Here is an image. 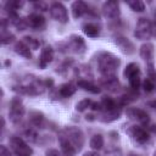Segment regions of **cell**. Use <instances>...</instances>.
I'll list each match as a JSON object with an SVG mask.
<instances>
[{"mask_svg": "<svg viewBox=\"0 0 156 156\" xmlns=\"http://www.w3.org/2000/svg\"><path fill=\"white\" fill-rule=\"evenodd\" d=\"M152 34V24L149 20L146 18H140L138 21V24H136V28H135V37L138 39H141V40H145V39H149Z\"/></svg>", "mask_w": 156, "mask_h": 156, "instance_id": "obj_1", "label": "cell"}, {"mask_svg": "<svg viewBox=\"0 0 156 156\" xmlns=\"http://www.w3.org/2000/svg\"><path fill=\"white\" fill-rule=\"evenodd\" d=\"M119 61L118 58H116L115 56L112 55H108V57H104L100 60V71L106 74V76H110V74H113L117 66H118Z\"/></svg>", "mask_w": 156, "mask_h": 156, "instance_id": "obj_2", "label": "cell"}, {"mask_svg": "<svg viewBox=\"0 0 156 156\" xmlns=\"http://www.w3.org/2000/svg\"><path fill=\"white\" fill-rule=\"evenodd\" d=\"M11 145H12L13 151L18 156H30L33 152L32 147L28 144H26L21 138H17V136H13L11 139Z\"/></svg>", "mask_w": 156, "mask_h": 156, "instance_id": "obj_3", "label": "cell"}, {"mask_svg": "<svg viewBox=\"0 0 156 156\" xmlns=\"http://www.w3.org/2000/svg\"><path fill=\"white\" fill-rule=\"evenodd\" d=\"M50 13H51V16H52L56 21H58V22H61V23H66V22L68 21L67 10H66V7H65L62 4H60V2H55V4L51 5V7H50Z\"/></svg>", "mask_w": 156, "mask_h": 156, "instance_id": "obj_4", "label": "cell"}, {"mask_svg": "<svg viewBox=\"0 0 156 156\" xmlns=\"http://www.w3.org/2000/svg\"><path fill=\"white\" fill-rule=\"evenodd\" d=\"M23 112H24V108L22 106V101L20 100V98H15L12 99L11 101V108H10V118L12 122H17L21 119V117L23 116Z\"/></svg>", "mask_w": 156, "mask_h": 156, "instance_id": "obj_5", "label": "cell"}, {"mask_svg": "<svg viewBox=\"0 0 156 156\" xmlns=\"http://www.w3.org/2000/svg\"><path fill=\"white\" fill-rule=\"evenodd\" d=\"M102 13L104 16L108 18H115L119 15V7L116 1H107L102 6Z\"/></svg>", "mask_w": 156, "mask_h": 156, "instance_id": "obj_6", "label": "cell"}, {"mask_svg": "<svg viewBox=\"0 0 156 156\" xmlns=\"http://www.w3.org/2000/svg\"><path fill=\"white\" fill-rule=\"evenodd\" d=\"M52 57H54V51L50 46L48 48H44V50L41 51L40 54V57H39V66L41 68H44L49 62L52 61Z\"/></svg>", "mask_w": 156, "mask_h": 156, "instance_id": "obj_7", "label": "cell"}, {"mask_svg": "<svg viewBox=\"0 0 156 156\" xmlns=\"http://www.w3.org/2000/svg\"><path fill=\"white\" fill-rule=\"evenodd\" d=\"M87 10H88V6L83 1H74L72 4V15L74 18L80 17Z\"/></svg>", "mask_w": 156, "mask_h": 156, "instance_id": "obj_8", "label": "cell"}, {"mask_svg": "<svg viewBox=\"0 0 156 156\" xmlns=\"http://www.w3.org/2000/svg\"><path fill=\"white\" fill-rule=\"evenodd\" d=\"M116 44L121 48V50L123 52H127V54H132L134 51V45L127 39V38H117L116 40Z\"/></svg>", "mask_w": 156, "mask_h": 156, "instance_id": "obj_9", "label": "cell"}, {"mask_svg": "<svg viewBox=\"0 0 156 156\" xmlns=\"http://www.w3.org/2000/svg\"><path fill=\"white\" fill-rule=\"evenodd\" d=\"M152 55H154V45L150 44V43L143 44L141 48H140V56H141L144 60L149 61V60H151Z\"/></svg>", "mask_w": 156, "mask_h": 156, "instance_id": "obj_10", "label": "cell"}, {"mask_svg": "<svg viewBox=\"0 0 156 156\" xmlns=\"http://www.w3.org/2000/svg\"><path fill=\"white\" fill-rule=\"evenodd\" d=\"M15 51H16L18 55H21V56H23V57H26V58H30V57H32V54H30L29 48H28L23 41H18V43L15 45Z\"/></svg>", "mask_w": 156, "mask_h": 156, "instance_id": "obj_11", "label": "cell"}, {"mask_svg": "<svg viewBox=\"0 0 156 156\" xmlns=\"http://www.w3.org/2000/svg\"><path fill=\"white\" fill-rule=\"evenodd\" d=\"M28 23H29L33 28H40L41 26H44L45 20H44V17H43L41 15L34 13V15H30V16L28 17Z\"/></svg>", "mask_w": 156, "mask_h": 156, "instance_id": "obj_12", "label": "cell"}, {"mask_svg": "<svg viewBox=\"0 0 156 156\" xmlns=\"http://www.w3.org/2000/svg\"><path fill=\"white\" fill-rule=\"evenodd\" d=\"M132 135H133V138H134L136 141H139V143H145V141L149 139L147 133H146L144 129H141V128H134L133 132H132Z\"/></svg>", "mask_w": 156, "mask_h": 156, "instance_id": "obj_13", "label": "cell"}, {"mask_svg": "<svg viewBox=\"0 0 156 156\" xmlns=\"http://www.w3.org/2000/svg\"><path fill=\"white\" fill-rule=\"evenodd\" d=\"M78 87L84 89V90H88V91H90L93 94H98L100 91V89L96 85H94V84H91L89 82H85V80H78Z\"/></svg>", "mask_w": 156, "mask_h": 156, "instance_id": "obj_14", "label": "cell"}, {"mask_svg": "<svg viewBox=\"0 0 156 156\" xmlns=\"http://www.w3.org/2000/svg\"><path fill=\"white\" fill-rule=\"evenodd\" d=\"M139 74V67L136 63H129L127 65L126 69H124V76L127 78H132L134 76H138Z\"/></svg>", "mask_w": 156, "mask_h": 156, "instance_id": "obj_15", "label": "cell"}, {"mask_svg": "<svg viewBox=\"0 0 156 156\" xmlns=\"http://www.w3.org/2000/svg\"><path fill=\"white\" fill-rule=\"evenodd\" d=\"M74 93H76V88L72 84H63L60 88V94L62 96H65V98H68V96L73 95Z\"/></svg>", "mask_w": 156, "mask_h": 156, "instance_id": "obj_16", "label": "cell"}, {"mask_svg": "<svg viewBox=\"0 0 156 156\" xmlns=\"http://www.w3.org/2000/svg\"><path fill=\"white\" fill-rule=\"evenodd\" d=\"M102 145H104V138L100 134H96V135H94L90 139V146H91V149L99 150V149L102 147Z\"/></svg>", "mask_w": 156, "mask_h": 156, "instance_id": "obj_17", "label": "cell"}, {"mask_svg": "<svg viewBox=\"0 0 156 156\" xmlns=\"http://www.w3.org/2000/svg\"><path fill=\"white\" fill-rule=\"evenodd\" d=\"M127 4H128V5H129V7H130L133 11H135V12H143V11L145 10V5H144V2H143V1H140V0L128 1Z\"/></svg>", "mask_w": 156, "mask_h": 156, "instance_id": "obj_18", "label": "cell"}, {"mask_svg": "<svg viewBox=\"0 0 156 156\" xmlns=\"http://www.w3.org/2000/svg\"><path fill=\"white\" fill-rule=\"evenodd\" d=\"M83 30H84V33H85L88 37H90V38H95V37H98V34H99V29H98V27L94 26V24H87V26H84Z\"/></svg>", "mask_w": 156, "mask_h": 156, "instance_id": "obj_19", "label": "cell"}, {"mask_svg": "<svg viewBox=\"0 0 156 156\" xmlns=\"http://www.w3.org/2000/svg\"><path fill=\"white\" fill-rule=\"evenodd\" d=\"M61 147H62V150H63V152L66 155H73L74 154V147L72 146V144H71V141L68 139L61 140Z\"/></svg>", "mask_w": 156, "mask_h": 156, "instance_id": "obj_20", "label": "cell"}, {"mask_svg": "<svg viewBox=\"0 0 156 156\" xmlns=\"http://www.w3.org/2000/svg\"><path fill=\"white\" fill-rule=\"evenodd\" d=\"M23 39H24V41H23V43H24L29 49H33V50L38 49L39 43H38V40H37V39H34V38H32V37H24Z\"/></svg>", "mask_w": 156, "mask_h": 156, "instance_id": "obj_21", "label": "cell"}, {"mask_svg": "<svg viewBox=\"0 0 156 156\" xmlns=\"http://www.w3.org/2000/svg\"><path fill=\"white\" fill-rule=\"evenodd\" d=\"M91 100L90 99H84V100H82V101H79L78 104H77V106H76V110L77 111H84L85 108H88V107H90L91 106Z\"/></svg>", "mask_w": 156, "mask_h": 156, "instance_id": "obj_22", "label": "cell"}, {"mask_svg": "<svg viewBox=\"0 0 156 156\" xmlns=\"http://www.w3.org/2000/svg\"><path fill=\"white\" fill-rule=\"evenodd\" d=\"M101 105H102V107H105L108 111H113V108H115V101L111 98H104Z\"/></svg>", "mask_w": 156, "mask_h": 156, "instance_id": "obj_23", "label": "cell"}, {"mask_svg": "<svg viewBox=\"0 0 156 156\" xmlns=\"http://www.w3.org/2000/svg\"><path fill=\"white\" fill-rule=\"evenodd\" d=\"M135 117H136L140 122H144V123L149 121V116H147V113L144 112V111H140V110H136V111H135Z\"/></svg>", "mask_w": 156, "mask_h": 156, "instance_id": "obj_24", "label": "cell"}, {"mask_svg": "<svg viewBox=\"0 0 156 156\" xmlns=\"http://www.w3.org/2000/svg\"><path fill=\"white\" fill-rule=\"evenodd\" d=\"M129 82H130V85L133 89H138L139 85H140V78H139V74L138 76H134L132 78H129Z\"/></svg>", "mask_w": 156, "mask_h": 156, "instance_id": "obj_25", "label": "cell"}, {"mask_svg": "<svg viewBox=\"0 0 156 156\" xmlns=\"http://www.w3.org/2000/svg\"><path fill=\"white\" fill-rule=\"evenodd\" d=\"M143 88L145 91H151L154 89V83L151 79H145L144 83H143Z\"/></svg>", "mask_w": 156, "mask_h": 156, "instance_id": "obj_26", "label": "cell"}, {"mask_svg": "<svg viewBox=\"0 0 156 156\" xmlns=\"http://www.w3.org/2000/svg\"><path fill=\"white\" fill-rule=\"evenodd\" d=\"M147 73H149V78H150V79H156V72L154 71L152 63L149 65V67H147Z\"/></svg>", "mask_w": 156, "mask_h": 156, "instance_id": "obj_27", "label": "cell"}, {"mask_svg": "<svg viewBox=\"0 0 156 156\" xmlns=\"http://www.w3.org/2000/svg\"><path fill=\"white\" fill-rule=\"evenodd\" d=\"M46 156H58V151L55 149H49L46 151Z\"/></svg>", "mask_w": 156, "mask_h": 156, "instance_id": "obj_28", "label": "cell"}, {"mask_svg": "<svg viewBox=\"0 0 156 156\" xmlns=\"http://www.w3.org/2000/svg\"><path fill=\"white\" fill-rule=\"evenodd\" d=\"M0 150H1V156H11V155H10V151H9L7 149H6V146L1 145Z\"/></svg>", "mask_w": 156, "mask_h": 156, "instance_id": "obj_29", "label": "cell"}, {"mask_svg": "<svg viewBox=\"0 0 156 156\" xmlns=\"http://www.w3.org/2000/svg\"><path fill=\"white\" fill-rule=\"evenodd\" d=\"M35 6L37 7H41V11L46 10V4H44V2H35Z\"/></svg>", "mask_w": 156, "mask_h": 156, "instance_id": "obj_30", "label": "cell"}, {"mask_svg": "<svg viewBox=\"0 0 156 156\" xmlns=\"http://www.w3.org/2000/svg\"><path fill=\"white\" fill-rule=\"evenodd\" d=\"M100 106H101V105H100V104H96V102H93V104H91V108L95 110V111H96V110H100Z\"/></svg>", "mask_w": 156, "mask_h": 156, "instance_id": "obj_31", "label": "cell"}, {"mask_svg": "<svg viewBox=\"0 0 156 156\" xmlns=\"http://www.w3.org/2000/svg\"><path fill=\"white\" fill-rule=\"evenodd\" d=\"M84 156H99V154H98V152H94V151H91V152H87Z\"/></svg>", "mask_w": 156, "mask_h": 156, "instance_id": "obj_32", "label": "cell"}, {"mask_svg": "<svg viewBox=\"0 0 156 156\" xmlns=\"http://www.w3.org/2000/svg\"><path fill=\"white\" fill-rule=\"evenodd\" d=\"M150 105H151V106H152L154 108H156V100H154L152 102H150Z\"/></svg>", "mask_w": 156, "mask_h": 156, "instance_id": "obj_33", "label": "cell"}, {"mask_svg": "<svg viewBox=\"0 0 156 156\" xmlns=\"http://www.w3.org/2000/svg\"><path fill=\"white\" fill-rule=\"evenodd\" d=\"M155 127H156V126H155ZM154 130H155V133H156V128H155V129H154Z\"/></svg>", "mask_w": 156, "mask_h": 156, "instance_id": "obj_34", "label": "cell"}, {"mask_svg": "<svg viewBox=\"0 0 156 156\" xmlns=\"http://www.w3.org/2000/svg\"><path fill=\"white\" fill-rule=\"evenodd\" d=\"M132 156H135V155H132ZM136 156H138V155H136Z\"/></svg>", "mask_w": 156, "mask_h": 156, "instance_id": "obj_35", "label": "cell"}]
</instances>
